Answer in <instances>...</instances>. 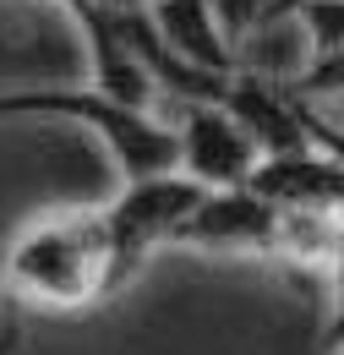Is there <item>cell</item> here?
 <instances>
[{
    "label": "cell",
    "mask_w": 344,
    "mask_h": 355,
    "mask_svg": "<svg viewBox=\"0 0 344 355\" xmlns=\"http://www.w3.org/2000/svg\"><path fill=\"white\" fill-rule=\"evenodd\" d=\"M131 273L110 241L104 208H55L11 235L0 252V290L28 311H87Z\"/></svg>",
    "instance_id": "6da1fadb"
},
{
    "label": "cell",
    "mask_w": 344,
    "mask_h": 355,
    "mask_svg": "<svg viewBox=\"0 0 344 355\" xmlns=\"http://www.w3.org/2000/svg\"><path fill=\"white\" fill-rule=\"evenodd\" d=\"M208 197V186H197L180 170H164V175H142V180H121V191L104 208V224H110V241L121 252L126 273L148 263L159 246H175L180 224L191 219V208Z\"/></svg>",
    "instance_id": "3957f363"
},
{
    "label": "cell",
    "mask_w": 344,
    "mask_h": 355,
    "mask_svg": "<svg viewBox=\"0 0 344 355\" xmlns=\"http://www.w3.org/2000/svg\"><path fill=\"white\" fill-rule=\"evenodd\" d=\"M301 121H306V142L322 148V153L344 170V110H328V104H317V98L301 93Z\"/></svg>",
    "instance_id": "9c48e42d"
},
{
    "label": "cell",
    "mask_w": 344,
    "mask_h": 355,
    "mask_svg": "<svg viewBox=\"0 0 344 355\" xmlns=\"http://www.w3.org/2000/svg\"><path fill=\"white\" fill-rule=\"evenodd\" d=\"M246 191H257L273 208H306V214H339L344 208V170L322 148H290L262 153L246 175Z\"/></svg>",
    "instance_id": "8992f818"
},
{
    "label": "cell",
    "mask_w": 344,
    "mask_h": 355,
    "mask_svg": "<svg viewBox=\"0 0 344 355\" xmlns=\"http://www.w3.org/2000/svg\"><path fill=\"white\" fill-rule=\"evenodd\" d=\"M208 11H214L218 33H224V44L235 49L246 33H257L262 22L279 11V0H208Z\"/></svg>",
    "instance_id": "ba28073f"
},
{
    "label": "cell",
    "mask_w": 344,
    "mask_h": 355,
    "mask_svg": "<svg viewBox=\"0 0 344 355\" xmlns=\"http://www.w3.org/2000/svg\"><path fill=\"white\" fill-rule=\"evenodd\" d=\"M328 284H334V311H328V328H322L317 355H339L344 350V208H339V252H334V263H328Z\"/></svg>",
    "instance_id": "30bf717a"
},
{
    "label": "cell",
    "mask_w": 344,
    "mask_h": 355,
    "mask_svg": "<svg viewBox=\"0 0 344 355\" xmlns=\"http://www.w3.org/2000/svg\"><path fill=\"white\" fill-rule=\"evenodd\" d=\"M0 121H71L93 132L121 180H142V175H164L175 170V126H164L153 110L137 104H115L98 88H22V93H0Z\"/></svg>",
    "instance_id": "7a4b0ae2"
},
{
    "label": "cell",
    "mask_w": 344,
    "mask_h": 355,
    "mask_svg": "<svg viewBox=\"0 0 344 355\" xmlns=\"http://www.w3.org/2000/svg\"><path fill=\"white\" fill-rule=\"evenodd\" d=\"M339 355H344V350H339Z\"/></svg>",
    "instance_id": "8fae6325"
},
{
    "label": "cell",
    "mask_w": 344,
    "mask_h": 355,
    "mask_svg": "<svg viewBox=\"0 0 344 355\" xmlns=\"http://www.w3.org/2000/svg\"><path fill=\"white\" fill-rule=\"evenodd\" d=\"M279 241H284V208L262 202L246 186L208 191L175 235V246H191V252H246L273 263H279Z\"/></svg>",
    "instance_id": "5b68a950"
},
{
    "label": "cell",
    "mask_w": 344,
    "mask_h": 355,
    "mask_svg": "<svg viewBox=\"0 0 344 355\" xmlns=\"http://www.w3.org/2000/svg\"><path fill=\"white\" fill-rule=\"evenodd\" d=\"M262 153H290V148H311L306 142V121H301V93L290 83H273V77H257V71H230L224 83V98H218Z\"/></svg>",
    "instance_id": "52a82bcc"
},
{
    "label": "cell",
    "mask_w": 344,
    "mask_h": 355,
    "mask_svg": "<svg viewBox=\"0 0 344 355\" xmlns=\"http://www.w3.org/2000/svg\"><path fill=\"white\" fill-rule=\"evenodd\" d=\"M175 170L191 175L208 191L224 186H246V175L257 170L262 148L252 142V132L218 104V98H191L180 104V121H175Z\"/></svg>",
    "instance_id": "277c9868"
}]
</instances>
